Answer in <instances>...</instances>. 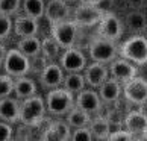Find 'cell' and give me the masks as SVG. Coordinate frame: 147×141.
Wrapping results in <instances>:
<instances>
[{
    "instance_id": "603a6c76",
    "label": "cell",
    "mask_w": 147,
    "mask_h": 141,
    "mask_svg": "<svg viewBox=\"0 0 147 141\" xmlns=\"http://www.w3.org/2000/svg\"><path fill=\"white\" fill-rule=\"evenodd\" d=\"M65 120H67V123L71 126L73 129L74 128H82V126H90V123L92 120L91 114L86 112L84 109H80L79 106H73L71 111H70L67 115H65Z\"/></svg>"
},
{
    "instance_id": "3957f363",
    "label": "cell",
    "mask_w": 147,
    "mask_h": 141,
    "mask_svg": "<svg viewBox=\"0 0 147 141\" xmlns=\"http://www.w3.org/2000/svg\"><path fill=\"white\" fill-rule=\"evenodd\" d=\"M118 55L137 65L147 64V38L141 35L130 36L118 47Z\"/></svg>"
},
{
    "instance_id": "74e56055",
    "label": "cell",
    "mask_w": 147,
    "mask_h": 141,
    "mask_svg": "<svg viewBox=\"0 0 147 141\" xmlns=\"http://www.w3.org/2000/svg\"><path fill=\"white\" fill-rule=\"evenodd\" d=\"M46 2H47V0H46Z\"/></svg>"
},
{
    "instance_id": "9a60e30c",
    "label": "cell",
    "mask_w": 147,
    "mask_h": 141,
    "mask_svg": "<svg viewBox=\"0 0 147 141\" xmlns=\"http://www.w3.org/2000/svg\"><path fill=\"white\" fill-rule=\"evenodd\" d=\"M84 76L86 80V85L91 88H99V86L106 82L109 76V67L103 62H94L92 61L90 65H86L84 70Z\"/></svg>"
},
{
    "instance_id": "8992f818",
    "label": "cell",
    "mask_w": 147,
    "mask_h": 141,
    "mask_svg": "<svg viewBox=\"0 0 147 141\" xmlns=\"http://www.w3.org/2000/svg\"><path fill=\"white\" fill-rule=\"evenodd\" d=\"M50 35L59 43L62 49L74 47L76 38H78V24L74 20H64L50 24Z\"/></svg>"
},
{
    "instance_id": "836d02e7",
    "label": "cell",
    "mask_w": 147,
    "mask_h": 141,
    "mask_svg": "<svg viewBox=\"0 0 147 141\" xmlns=\"http://www.w3.org/2000/svg\"><path fill=\"white\" fill-rule=\"evenodd\" d=\"M109 141H132V134H130L127 129L121 128L120 131L111 134L109 137H108Z\"/></svg>"
},
{
    "instance_id": "d590c367",
    "label": "cell",
    "mask_w": 147,
    "mask_h": 141,
    "mask_svg": "<svg viewBox=\"0 0 147 141\" xmlns=\"http://www.w3.org/2000/svg\"><path fill=\"white\" fill-rule=\"evenodd\" d=\"M6 55H8V49L0 43V68L3 67V62H5V59H6Z\"/></svg>"
},
{
    "instance_id": "8d00e7d4",
    "label": "cell",
    "mask_w": 147,
    "mask_h": 141,
    "mask_svg": "<svg viewBox=\"0 0 147 141\" xmlns=\"http://www.w3.org/2000/svg\"><path fill=\"white\" fill-rule=\"evenodd\" d=\"M65 2H68V3H71V2H76V0H65Z\"/></svg>"
},
{
    "instance_id": "6da1fadb",
    "label": "cell",
    "mask_w": 147,
    "mask_h": 141,
    "mask_svg": "<svg viewBox=\"0 0 147 141\" xmlns=\"http://www.w3.org/2000/svg\"><path fill=\"white\" fill-rule=\"evenodd\" d=\"M47 112L55 117H65L71 111V108L76 105V96L74 93L68 91L64 86L49 90L44 97Z\"/></svg>"
},
{
    "instance_id": "4fadbf2b",
    "label": "cell",
    "mask_w": 147,
    "mask_h": 141,
    "mask_svg": "<svg viewBox=\"0 0 147 141\" xmlns=\"http://www.w3.org/2000/svg\"><path fill=\"white\" fill-rule=\"evenodd\" d=\"M76 106H79L80 109L90 112L92 115V114H99L102 111L103 100L100 99V94L97 91L85 86L82 91L76 94Z\"/></svg>"
},
{
    "instance_id": "44dd1931",
    "label": "cell",
    "mask_w": 147,
    "mask_h": 141,
    "mask_svg": "<svg viewBox=\"0 0 147 141\" xmlns=\"http://www.w3.org/2000/svg\"><path fill=\"white\" fill-rule=\"evenodd\" d=\"M38 94V85L34 79L28 78V76H21V78H15L14 84V96L17 99L23 100Z\"/></svg>"
},
{
    "instance_id": "7402d4cb",
    "label": "cell",
    "mask_w": 147,
    "mask_h": 141,
    "mask_svg": "<svg viewBox=\"0 0 147 141\" xmlns=\"http://www.w3.org/2000/svg\"><path fill=\"white\" fill-rule=\"evenodd\" d=\"M15 47H17L21 53H24L28 58H30V59L41 55V40L36 35L20 38Z\"/></svg>"
},
{
    "instance_id": "484cf974",
    "label": "cell",
    "mask_w": 147,
    "mask_h": 141,
    "mask_svg": "<svg viewBox=\"0 0 147 141\" xmlns=\"http://www.w3.org/2000/svg\"><path fill=\"white\" fill-rule=\"evenodd\" d=\"M62 86L67 88L68 91L78 94L79 91H82L85 86H86V80H85V76L82 74V72H71V73H67L64 78V82Z\"/></svg>"
},
{
    "instance_id": "ba28073f",
    "label": "cell",
    "mask_w": 147,
    "mask_h": 141,
    "mask_svg": "<svg viewBox=\"0 0 147 141\" xmlns=\"http://www.w3.org/2000/svg\"><path fill=\"white\" fill-rule=\"evenodd\" d=\"M123 96L134 105L147 103V80L140 76L127 80L126 84H123Z\"/></svg>"
},
{
    "instance_id": "2e32d148",
    "label": "cell",
    "mask_w": 147,
    "mask_h": 141,
    "mask_svg": "<svg viewBox=\"0 0 147 141\" xmlns=\"http://www.w3.org/2000/svg\"><path fill=\"white\" fill-rule=\"evenodd\" d=\"M68 15H70L68 2H65V0H47L46 2L44 17L50 24L67 20Z\"/></svg>"
},
{
    "instance_id": "5bb4252c",
    "label": "cell",
    "mask_w": 147,
    "mask_h": 141,
    "mask_svg": "<svg viewBox=\"0 0 147 141\" xmlns=\"http://www.w3.org/2000/svg\"><path fill=\"white\" fill-rule=\"evenodd\" d=\"M71 126L67 123V120H55L42 131L40 135L41 141H68L71 138Z\"/></svg>"
},
{
    "instance_id": "d4e9b609",
    "label": "cell",
    "mask_w": 147,
    "mask_h": 141,
    "mask_svg": "<svg viewBox=\"0 0 147 141\" xmlns=\"http://www.w3.org/2000/svg\"><path fill=\"white\" fill-rule=\"evenodd\" d=\"M90 129L94 140H108L109 137V120L105 115H97L91 120L90 123Z\"/></svg>"
},
{
    "instance_id": "e0dca14e",
    "label": "cell",
    "mask_w": 147,
    "mask_h": 141,
    "mask_svg": "<svg viewBox=\"0 0 147 141\" xmlns=\"http://www.w3.org/2000/svg\"><path fill=\"white\" fill-rule=\"evenodd\" d=\"M0 120L11 124L20 123V99L12 96L0 99Z\"/></svg>"
},
{
    "instance_id": "e575fe53",
    "label": "cell",
    "mask_w": 147,
    "mask_h": 141,
    "mask_svg": "<svg viewBox=\"0 0 147 141\" xmlns=\"http://www.w3.org/2000/svg\"><path fill=\"white\" fill-rule=\"evenodd\" d=\"M21 126L17 128V131H14V140H29L30 138V126L20 123Z\"/></svg>"
},
{
    "instance_id": "ac0fdd59",
    "label": "cell",
    "mask_w": 147,
    "mask_h": 141,
    "mask_svg": "<svg viewBox=\"0 0 147 141\" xmlns=\"http://www.w3.org/2000/svg\"><path fill=\"white\" fill-rule=\"evenodd\" d=\"M38 30H40V24H38V20L34 17H29V15H17L14 18V34L23 38V36H34L38 35Z\"/></svg>"
},
{
    "instance_id": "f546056e",
    "label": "cell",
    "mask_w": 147,
    "mask_h": 141,
    "mask_svg": "<svg viewBox=\"0 0 147 141\" xmlns=\"http://www.w3.org/2000/svg\"><path fill=\"white\" fill-rule=\"evenodd\" d=\"M14 84H15V78L9 76L8 73L0 74V99L14 94Z\"/></svg>"
},
{
    "instance_id": "d6986e66",
    "label": "cell",
    "mask_w": 147,
    "mask_h": 141,
    "mask_svg": "<svg viewBox=\"0 0 147 141\" xmlns=\"http://www.w3.org/2000/svg\"><path fill=\"white\" fill-rule=\"evenodd\" d=\"M121 85L123 84H120L118 80L112 79V78H109L106 82H103L99 86V94H100V99L103 100V103H106V105L115 103L123 93Z\"/></svg>"
},
{
    "instance_id": "52a82bcc",
    "label": "cell",
    "mask_w": 147,
    "mask_h": 141,
    "mask_svg": "<svg viewBox=\"0 0 147 141\" xmlns=\"http://www.w3.org/2000/svg\"><path fill=\"white\" fill-rule=\"evenodd\" d=\"M103 14H105V11L99 6H96V5L82 3L74 9V18L73 20L80 28H91V26L99 24Z\"/></svg>"
},
{
    "instance_id": "277c9868",
    "label": "cell",
    "mask_w": 147,
    "mask_h": 141,
    "mask_svg": "<svg viewBox=\"0 0 147 141\" xmlns=\"http://www.w3.org/2000/svg\"><path fill=\"white\" fill-rule=\"evenodd\" d=\"M88 53H90L91 61L109 64L117 58L118 47L115 46V41H111L103 36H97L91 40L88 46Z\"/></svg>"
},
{
    "instance_id": "7c38bea8",
    "label": "cell",
    "mask_w": 147,
    "mask_h": 141,
    "mask_svg": "<svg viewBox=\"0 0 147 141\" xmlns=\"http://www.w3.org/2000/svg\"><path fill=\"white\" fill-rule=\"evenodd\" d=\"M65 78V72L61 67V64H56L55 61L47 62L46 67L40 73V82L46 90H53L58 86H62Z\"/></svg>"
},
{
    "instance_id": "7a4b0ae2",
    "label": "cell",
    "mask_w": 147,
    "mask_h": 141,
    "mask_svg": "<svg viewBox=\"0 0 147 141\" xmlns=\"http://www.w3.org/2000/svg\"><path fill=\"white\" fill-rule=\"evenodd\" d=\"M46 100L40 94L20 100V123L26 124V126H40L46 117Z\"/></svg>"
},
{
    "instance_id": "83f0119b",
    "label": "cell",
    "mask_w": 147,
    "mask_h": 141,
    "mask_svg": "<svg viewBox=\"0 0 147 141\" xmlns=\"http://www.w3.org/2000/svg\"><path fill=\"white\" fill-rule=\"evenodd\" d=\"M126 24L129 26V29L138 32V30H143V29L146 28L147 21H146L144 14L134 11V12H129V14H127V17H126Z\"/></svg>"
},
{
    "instance_id": "cb8c5ba5",
    "label": "cell",
    "mask_w": 147,
    "mask_h": 141,
    "mask_svg": "<svg viewBox=\"0 0 147 141\" xmlns=\"http://www.w3.org/2000/svg\"><path fill=\"white\" fill-rule=\"evenodd\" d=\"M61 50H62V47L59 46V43L52 35L41 40V55L44 56L49 62L59 59V56H61Z\"/></svg>"
},
{
    "instance_id": "4316f807",
    "label": "cell",
    "mask_w": 147,
    "mask_h": 141,
    "mask_svg": "<svg viewBox=\"0 0 147 141\" xmlns=\"http://www.w3.org/2000/svg\"><path fill=\"white\" fill-rule=\"evenodd\" d=\"M21 9H23V12L26 15L40 20L44 17L46 0H23L21 2Z\"/></svg>"
},
{
    "instance_id": "1f68e13d",
    "label": "cell",
    "mask_w": 147,
    "mask_h": 141,
    "mask_svg": "<svg viewBox=\"0 0 147 141\" xmlns=\"http://www.w3.org/2000/svg\"><path fill=\"white\" fill-rule=\"evenodd\" d=\"M70 140L71 141H91V140H94V137L91 134L90 126H82V128H74Z\"/></svg>"
},
{
    "instance_id": "9c48e42d",
    "label": "cell",
    "mask_w": 147,
    "mask_h": 141,
    "mask_svg": "<svg viewBox=\"0 0 147 141\" xmlns=\"http://www.w3.org/2000/svg\"><path fill=\"white\" fill-rule=\"evenodd\" d=\"M138 73L137 64L130 62L129 59L120 56L109 62V76L112 79L118 80L120 84H126L127 80L134 79Z\"/></svg>"
},
{
    "instance_id": "d6a6232c",
    "label": "cell",
    "mask_w": 147,
    "mask_h": 141,
    "mask_svg": "<svg viewBox=\"0 0 147 141\" xmlns=\"http://www.w3.org/2000/svg\"><path fill=\"white\" fill-rule=\"evenodd\" d=\"M14 140V124L0 120V141Z\"/></svg>"
},
{
    "instance_id": "5b68a950",
    "label": "cell",
    "mask_w": 147,
    "mask_h": 141,
    "mask_svg": "<svg viewBox=\"0 0 147 141\" xmlns=\"http://www.w3.org/2000/svg\"><path fill=\"white\" fill-rule=\"evenodd\" d=\"M30 58L21 53L17 47L8 49V55L2 67L5 73H8L12 78H21V76H28L30 73Z\"/></svg>"
},
{
    "instance_id": "f1b7e54d",
    "label": "cell",
    "mask_w": 147,
    "mask_h": 141,
    "mask_svg": "<svg viewBox=\"0 0 147 141\" xmlns=\"http://www.w3.org/2000/svg\"><path fill=\"white\" fill-rule=\"evenodd\" d=\"M14 30V20L12 15L0 12V41H5L11 36Z\"/></svg>"
},
{
    "instance_id": "30bf717a",
    "label": "cell",
    "mask_w": 147,
    "mask_h": 141,
    "mask_svg": "<svg viewBox=\"0 0 147 141\" xmlns=\"http://www.w3.org/2000/svg\"><path fill=\"white\" fill-rule=\"evenodd\" d=\"M97 32H99V36L108 38L111 41H117L123 35V24L115 14L106 11L97 24Z\"/></svg>"
},
{
    "instance_id": "4dcf8cb0",
    "label": "cell",
    "mask_w": 147,
    "mask_h": 141,
    "mask_svg": "<svg viewBox=\"0 0 147 141\" xmlns=\"http://www.w3.org/2000/svg\"><path fill=\"white\" fill-rule=\"evenodd\" d=\"M23 0H0V12L14 15L21 6Z\"/></svg>"
},
{
    "instance_id": "8fae6325",
    "label": "cell",
    "mask_w": 147,
    "mask_h": 141,
    "mask_svg": "<svg viewBox=\"0 0 147 141\" xmlns=\"http://www.w3.org/2000/svg\"><path fill=\"white\" fill-rule=\"evenodd\" d=\"M59 64L64 68L65 73L71 72H84L86 67V56L84 55L82 50L74 47L65 49L59 56Z\"/></svg>"
},
{
    "instance_id": "ffe728a7",
    "label": "cell",
    "mask_w": 147,
    "mask_h": 141,
    "mask_svg": "<svg viewBox=\"0 0 147 141\" xmlns=\"http://www.w3.org/2000/svg\"><path fill=\"white\" fill-rule=\"evenodd\" d=\"M123 126L132 135L144 134V132H147V115L141 111H130L124 117Z\"/></svg>"
}]
</instances>
